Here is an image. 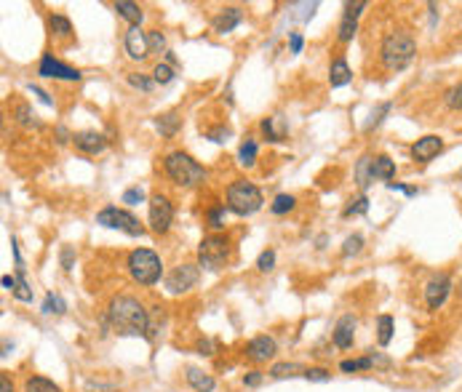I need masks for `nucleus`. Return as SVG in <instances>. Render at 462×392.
<instances>
[{
  "instance_id": "6ab92c4d",
  "label": "nucleus",
  "mask_w": 462,
  "mask_h": 392,
  "mask_svg": "<svg viewBox=\"0 0 462 392\" xmlns=\"http://www.w3.org/2000/svg\"><path fill=\"white\" fill-rule=\"evenodd\" d=\"M185 379H188V384L195 392H214L217 390V379H214L211 374H206L203 369H195V366H188V369H185Z\"/></svg>"
},
{
  "instance_id": "13d9d810",
  "label": "nucleus",
  "mask_w": 462,
  "mask_h": 392,
  "mask_svg": "<svg viewBox=\"0 0 462 392\" xmlns=\"http://www.w3.org/2000/svg\"><path fill=\"white\" fill-rule=\"evenodd\" d=\"M0 283H3V288H9V291L14 294V288H16V278H11V275H3V278H0Z\"/></svg>"
},
{
  "instance_id": "4c0bfd02",
  "label": "nucleus",
  "mask_w": 462,
  "mask_h": 392,
  "mask_svg": "<svg viewBox=\"0 0 462 392\" xmlns=\"http://www.w3.org/2000/svg\"><path fill=\"white\" fill-rule=\"evenodd\" d=\"M366 211H369V197L361 195V197H355V200H350L342 214H345V217H358V214H366Z\"/></svg>"
},
{
  "instance_id": "603ef678",
  "label": "nucleus",
  "mask_w": 462,
  "mask_h": 392,
  "mask_svg": "<svg viewBox=\"0 0 462 392\" xmlns=\"http://www.w3.org/2000/svg\"><path fill=\"white\" fill-rule=\"evenodd\" d=\"M289 45H291V54H302V45H305L302 35H299V33H289Z\"/></svg>"
},
{
  "instance_id": "864d4df0",
  "label": "nucleus",
  "mask_w": 462,
  "mask_h": 392,
  "mask_svg": "<svg viewBox=\"0 0 462 392\" xmlns=\"http://www.w3.org/2000/svg\"><path fill=\"white\" fill-rule=\"evenodd\" d=\"M206 136H209L211 142H225V139L230 136V129H214V131H209Z\"/></svg>"
},
{
  "instance_id": "1a4fd4ad",
  "label": "nucleus",
  "mask_w": 462,
  "mask_h": 392,
  "mask_svg": "<svg viewBox=\"0 0 462 392\" xmlns=\"http://www.w3.org/2000/svg\"><path fill=\"white\" fill-rule=\"evenodd\" d=\"M198 278H200L198 264H179V267H174L171 273L166 275L163 285L168 294H188L190 288H195Z\"/></svg>"
},
{
  "instance_id": "6e6552de",
  "label": "nucleus",
  "mask_w": 462,
  "mask_h": 392,
  "mask_svg": "<svg viewBox=\"0 0 462 392\" xmlns=\"http://www.w3.org/2000/svg\"><path fill=\"white\" fill-rule=\"evenodd\" d=\"M147 222H150L153 232L166 235V232L171 229V224H174V206H171V200H168L166 195H161V192H155V195L150 197V214H147Z\"/></svg>"
},
{
  "instance_id": "bb28decb",
  "label": "nucleus",
  "mask_w": 462,
  "mask_h": 392,
  "mask_svg": "<svg viewBox=\"0 0 462 392\" xmlns=\"http://www.w3.org/2000/svg\"><path fill=\"white\" fill-rule=\"evenodd\" d=\"M375 369V358L372 355H363V358H353V360H342L340 371L342 374H358V371H369Z\"/></svg>"
},
{
  "instance_id": "e433bc0d",
  "label": "nucleus",
  "mask_w": 462,
  "mask_h": 392,
  "mask_svg": "<svg viewBox=\"0 0 462 392\" xmlns=\"http://www.w3.org/2000/svg\"><path fill=\"white\" fill-rule=\"evenodd\" d=\"M275 123H278V118H264V120H262V126H259L267 142H281V139H284V131L275 129Z\"/></svg>"
},
{
  "instance_id": "3c124183",
  "label": "nucleus",
  "mask_w": 462,
  "mask_h": 392,
  "mask_svg": "<svg viewBox=\"0 0 462 392\" xmlns=\"http://www.w3.org/2000/svg\"><path fill=\"white\" fill-rule=\"evenodd\" d=\"M27 91H30V94H35V97L41 99V102H43L45 107H54V99L48 97V94H45L43 88H38V86H33V83H30V86H27Z\"/></svg>"
},
{
  "instance_id": "49530a36",
  "label": "nucleus",
  "mask_w": 462,
  "mask_h": 392,
  "mask_svg": "<svg viewBox=\"0 0 462 392\" xmlns=\"http://www.w3.org/2000/svg\"><path fill=\"white\" fill-rule=\"evenodd\" d=\"M308 381H329L331 374L326 369H318V366H313V369H305V374H302Z\"/></svg>"
},
{
  "instance_id": "cd10ccee",
  "label": "nucleus",
  "mask_w": 462,
  "mask_h": 392,
  "mask_svg": "<svg viewBox=\"0 0 462 392\" xmlns=\"http://www.w3.org/2000/svg\"><path fill=\"white\" fill-rule=\"evenodd\" d=\"M24 392H62V387L45 376H30L24 381Z\"/></svg>"
},
{
  "instance_id": "ea45409f",
  "label": "nucleus",
  "mask_w": 462,
  "mask_h": 392,
  "mask_svg": "<svg viewBox=\"0 0 462 392\" xmlns=\"http://www.w3.org/2000/svg\"><path fill=\"white\" fill-rule=\"evenodd\" d=\"M147 43H150V54H166V35L161 30L147 33Z\"/></svg>"
},
{
  "instance_id": "9d476101",
  "label": "nucleus",
  "mask_w": 462,
  "mask_h": 392,
  "mask_svg": "<svg viewBox=\"0 0 462 392\" xmlns=\"http://www.w3.org/2000/svg\"><path fill=\"white\" fill-rule=\"evenodd\" d=\"M451 294V278L446 273L441 275H433L428 281V285H425V302H428V310H441L444 307V302L449 299Z\"/></svg>"
},
{
  "instance_id": "f257e3e1",
  "label": "nucleus",
  "mask_w": 462,
  "mask_h": 392,
  "mask_svg": "<svg viewBox=\"0 0 462 392\" xmlns=\"http://www.w3.org/2000/svg\"><path fill=\"white\" fill-rule=\"evenodd\" d=\"M107 323L121 337H147L150 310L129 294L112 296L110 305H107Z\"/></svg>"
},
{
  "instance_id": "4d7b16f0",
  "label": "nucleus",
  "mask_w": 462,
  "mask_h": 392,
  "mask_svg": "<svg viewBox=\"0 0 462 392\" xmlns=\"http://www.w3.org/2000/svg\"><path fill=\"white\" fill-rule=\"evenodd\" d=\"M0 392H14V384L9 379V374H0Z\"/></svg>"
},
{
  "instance_id": "bf43d9fd",
  "label": "nucleus",
  "mask_w": 462,
  "mask_h": 392,
  "mask_svg": "<svg viewBox=\"0 0 462 392\" xmlns=\"http://www.w3.org/2000/svg\"><path fill=\"white\" fill-rule=\"evenodd\" d=\"M166 65H176V56L171 51H166Z\"/></svg>"
},
{
  "instance_id": "7c9ffc66",
  "label": "nucleus",
  "mask_w": 462,
  "mask_h": 392,
  "mask_svg": "<svg viewBox=\"0 0 462 392\" xmlns=\"http://www.w3.org/2000/svg\"><path fill=\"white\" fill-rule=\"evenodd\" d=\"M299 374H305V369L299 363H275L270 369L273 379H289V376H299Z\"/></svg>"
},
{
  "instance_id": "37998d69",
  "label": "nucleus",
  "mask_w": 462,
  "mask_h": 392,
  "mask_svg": "<svg viewBox=\"0 0 462 392\" xmlns=\"http://www.w3.org/2000/svg\"><path fill=\"white\" fill-rule=\"evenodd\" d=\"M273 267H275V251L273 249L262 251L259 259H257V270H259V273H270Z\"/></svg>"
},
{
  "instance_id": "412c9836",
  "label": "nucleus",
  "mask_w": 462,
  "mask_h": 392,
  "mask_svg": "<svg viewBox=\"0 0 462 392\" xmlns=\"http://www.w3.org/2000/svg\"><path fill=\"white\" fill-rule=\"evenodd\" d=\"M115 11H118V16H123L126 22L131 24V27H139L144 19V11L136 6V3H131V0H118V3H115Z\"/></svg>"
},
{
  "instance_id": "c85d7f7f",
  "label": "nucleus",
  "mask_w": 462,
  "mask_h": 392,
  "mask_svg": "<svg viewBox=\"0 0 462 392\" xmlns=\"http://www.w3.org/2000/svg\"><path fill=\"white\" fill-rule=\"evenodd\" d=\"M294 206H297V197L289 195V192H281V195L273 197L270 211H273L275 217H284V214H289V211H294Z\"/></svg>"
},
{
  "instance_id": "473e14b6",
  "label": "nucleus",
  "mask_w": 462,
  "mask_h": 392,
  "mask_svg": "<svg viewBox=\"0 0 462 392\" xmlns=\"http://www.w3.org/2000/svg\"><path fill=\"white\" fill-rule=\"evenodd\" d=\"M11 296L16 302H33V288L24 281V270H16V288H14Z\"/></svg>"
},
{
  "instance_id": "c9c22d12",
  "label": "nucleus",
  "mask_w": 462,
  "mask_h": 392,
  "mask_svg": "<svg viewBox=\"0 0 462 392\" xmlns=\"http://www.w3.org/2000/svg\"><path fill=\"white\" fill-rule=\"evenodd\" d=\"M153 80L155 83H161V86H168L171 80H174V70L171 65H166V62H158L153 70Z\"/></svg>"
},
{
  "instance_id": "b1692460",
  "label": "nucleus",
  "mask_w": 462,
  "mask_h": 392,
  "mask_svg": "<svg viewBox=\"0 0 462 392\" xmlns=\"http://www.w3.org/2000/svg\"><path fill=\"white\" fill-rule=\"evenodd\" d=\"M393 331H396V320H393V315L377 317V342H380V347H387V344L393 342Z\"/></svg>"
},
{
  "instance_id": "c03bdc74",
  "label": "nucleus",
  "mask_w": 462,
  "mask_h": 392,
  "mask_svg": "<svg viewBox=\"0 0 462 392\" xmlns=\"http://www.w3.org/2000/svg\"><path fill=\"white\" fill-rule=\"evenodd\" d=\"M121 200L126 203V206H139V203L144 200V190H142V187H131V190H126V192H123Z\"/></svg>"
},
{
  "instance_id": "2f4dec72",
  "label": "nucleus",
  "mask_w": 462,
  "mask_h": 392,
  "mask_svg": "<svg viewBox=\"0 0 462 392\" xmlns=\"http://www.w3.org/2000/svg\"><path fill=\"white\" fill-rule=\"evenodd\" d=\"M41 310H43V315H65L67 302L59 294H45V302Z\"/></svg>"
},
{
  "instance_id": "72a5a7b5",
  "label": "nucleus",
  "mask_w": 462,
  "mask_h": 392,
  "mask_svg": "<svg viewBox=\"0 0 462 392\" xmlns=\"http://www.w3.org/2000/svg\"><path fill=\"white\" fill-rule=\"evenodd\" d=\"M238 160H241V165H246V168H252V165L257 163V142H254V139H246V142L241 144Z\"/></svg>"
},
{
  "instance_id": "c756f323",
  "label": "nucleus",
  "mask_w": 462,
  "mask_h": 392,
  "mask_svg": "<svg viewBox=\"0 0 462 392\" xmlns=\"http://www.w3.org/2000/svg\"><path fill=\"white\" fill-rule=\"evenodd\" d=\"M48 27H51V33H56L59 38H70L72 35V24L67 19L65 13H51L48 16Z\"/></svg>"
},
{
  "instance_id": "aec40b11",
  "label": "nucleus",
  "mask_w": 462,
  "mask_h": 392,
  "mask_svg": "<svg viewBox=\"0 0 462 392\" xmlns=\"http://www.w3.org/2000/svg\"><path fill=\"white\" fill-rule=\"evenodd\" d=\"M353 80V70H350V65L345 62V56H337L334 62H331V67H329V83H331V88H342V86H348Z\"/></svg>"
},
{
  "instance_id": "4468645a",
  "label": "nucleus",
  "mask_w": 462,
  "mask_h": 392,
  "mask_svg": "<svg viewBox=\"0 0 462 392\" xmlns=\"http://www.w3.org/2000/svg\"><path fill=\"white\" fill-rule=\"evenodd\" d=\"M275 352H278V344L267 334H259V337L246 342V358L254 360V363H267V360L275 358Z\"/></svg>"
},
{
  "instance_id": "9b49d317",
  "label": "nucleus",
  "mask_w": 462,
  "mask_h": 392,
  "mask_svg": "<svg viewBox=\"0 0 462 392\" xmlns=\"http://www.w3.org/2000/svg\"><path fill=\"white\" fill-rule=\"evenodd\" d=\"M38 75L51 77V80H80V70L62 65L59 59H54V54H43L38 65Z\"/></svg>"
},
{
  "instance_id": "393cba45",
  "label": "nucleus",
  "mask_w": 462,
  "mask_h": 392,
  "mask_svg": "<svg viewBox=\"0 0 462 392\" xmlns=\"http://www.w3.org/2000/svg\"><path fill=\"white\" fill-rule=\"evenodd\" d=\"M372 163H375V158H372V155H363L361 160H358V165H355V182H358V187H361V190H366V187L375 182Z\"/></svg>"
},
{
  "instance_id": "423d86ee",
  "label": "nucleus",
  "mask_w": 462,
  "mask_h": 392,
  "mask_svg": "<svg viewBox=\"0 0 462 392\" xmlns=\"http://www.w3.org/2000/svg\"><path fill=\"white\" fill-rule=\"evenodd\" d=\"M230 256V238L227 235H220V232H214L209 238L200 240L198 246V267L203 270H220L222 264L227 261Z\"/></svg>"
},
{
  "instance_id": "a19ab883",
  "label": "nucleus",
  "mask_w": 462,
  "mask_h": 392,
  "mask_svg": "<svg viewBox=\"0 0 462 392\" xmlns=\"http://www.w3.org/2000/svg\"><path fill=\"white\" fill-rule=\"evenodd\" d=\"M361 249H363L361 235H350V238L345 240V246H342V256L350 259V256H355V254H361Z\"/></svg>"
},
{
  "instance_id": "5701e85b",
  "label": "nucleus",
  "mask_w": 462,
  "mask_h": 392,
  "mask_svg": "<svg viewBox=\"0 0 462 392\" xmlns=\"http://www.w3.org/2000/svg\"><path fill=\"white\" fill-rule=\"evenodd\" d=\"M155 129L163 139H171L176 131H179V115L176 112H166V115H158L155 118Z\"/></svg>"
},
{
  "instance_id": "0eeeda50",
  "label": "nucleus",
  "mask_w": 462,
  "mask_h": 392,
  "mask_svg": "<svg viewBox=\"0 0 462 392\" xmlns=\"http://www.w3.org/2000/svg\"><path fill=\"white\" fill-rule=\"evenodd\" d=\"M97 224L110 227V229H121V232H126L129 238H142L144 235V227L139 224V219L134 217L131 211L118 208V206L102 208L100 214H97Z\"/></svg>"
},
{
  "instance_id": "a878e982",
  "label": "nucleus",
  "mask_w": 462,
  "mask_h": 392,
  "mask_svg": "<svg viewBox=\"0 0 462 392\" xmlns=\"http://www.w3.org/2000/svg\"><path fill=\"white\" fill-rule=\"evenodd\" d=\"M14 120L19 126H24V129H41V120H38V115L33 112L30 104H16L14 107Z\"/></svg>"
},
{
  "instance_id": "de8ad7c7",
  "label": "nucleus",
  "mask_w": 462,
  "mask_h": 392,
  "mask_svg": "<svg viewBox=\"0 0 462 392\" xmlns=\"http://www.w3.org/2000/svg\"><path fill=\"white\" fill-rule=\"evenodd\" d=\"M446 104H449L451 109H462V83L460 86H454L449 94H446Z\"/></svg>"
},
{
  "instance_id": "f8f14e48",
  "label": "nucleus",
  "mask_w": 462,
  "mask_h": 392,
  "mask_svg": "<svg viewBox=\"0 0 462 392\" xmlns=\"http://www.w3.org/2000/svg\"><path fill=\"white\" fill-rule=\"evenodd\" d=\"M363 9H366V3H363V0L345 3V13H342L340 27H337V38H340V43H350L353 38H355V30H358V16H361Z\"/></svg>"
},
{
  "instance_id": "f3484780",
  "label": "nucleus",
  "mask_w": 462,
  "mask_h": 392,
  "mask_svg": "<svg viewBox=\"0 0 462 392\" xmlns=\"http://www.w3.org/2000/svg\"><path fill=\"white\" fill-rule=\"evenodd\" d=\"M444 150V139L436 136V134H428V136H422L414 142L412 147V158L417 160V163H430L433 158H439V153Z\"/></svg>"
},
{
  "instance_id": "dca6fc26",
  "label": "nucleus",
  "mask_w": 462,
  "mask_h": 392,
  "mask_svg": "<svg viewBox=\"0 0 462 392\" xmlns=\"http://www.w3.org/2000/svg\"><path fill=\"white\" fill-rule=\"evenodd\" d=\"M72 144L83 155H100L107 150V136L100 134V131H77L72 136Z\"/></svg>"
},
{
  "instance_id": "f03ea898",
  "label": "nucleus",
  "mask_w": 462,
  "mask_h": 392,
  "mask_svg": "<svg viewBox=\"0 0 462 392\" xmlns=\"http://www.w3.org/2000/svg\"><path fill=\"white\" fill-rule=\"evenodd\" d=\"M380 56H382L385 70L401 72V70H407V67L412 65V59L417 56V43H414V38L409 33L398 30V33H390L385 40H382Z\"/></svg>"
},
{
  "instance_id": "79ce46f5",
  "label": "nucleus",
  "mask_w": 462,
  "mask_h": 392,
  "mask_svg": "<svg viewBox=\"0 0 462 392\" xmlns=\"http://www.w3.org/2000/svg\"><path fill=\"white\" fill-rule=\"evenodd\" d=\"M225 219H227V208L225 206H217L209 211V227L211 229H222L225 227Z\"/></svg>"
},
{
  "instance_id": "2eb2a0df",
  "label": "nucleus",
  "mask_w": 462,
  "mask_h": 392,
  "mask_svg": "<svg viewBox=\"0 0 462 392\" xmlns=\"http://www.w3.org/2000/svg\"><path fill=\"white\" fill-rule=\"evenodd\" d=\"M123 45H126V54H129V59H134V62H144V59L150 56L147 33H142V27H129Z\"/></svg>"
},
{
  "instance_id": "4be33fe9",
  "label": "nucleus",
  "mask_w": 462,
  "mask_h": 392,
  "mask_svg": "<svg viewBox=\"0 0 462 392\" xmlns=\"http://www.w3.org/2000/svg\"><path fill=\"white\" fill-rule=\"evenodd\" d=\"M372 174H375V179L390 185V179L396 176V160H390L387 155H377L375 163H372Z\"/></svg>"
},
{
  "instance_id": "6e6d98bb",
  "label": "nucleus",
  "mask_w": 462,
  "mask_h": 392,
  "mask_svg": "<svg viewBox=\"0 0 462 392\" xmlns=\"http://www.w3.org/2000/svg\"><path fill=\"white\" fill-rule=\"evenodd\" d=\"M56 136H59V144H67V142H72L75 134H70L65 126H56Z\"/></svg>"
},
{
  "instance_id": "8fccbe9b",
  "label": "nucleus",
  "mask_w": 462,
  "mask_h": 392,
  "mask_svg": "<svg viewBox=\"0 0 462 392\" xmlns=\"http://www.w3.org/2000/svg\"><path fill=\"white\" fill-rule=\"evenodd\" d=\"M86 392H121L115 384H104V381H86Z\"/></svg>"
},
{
  "instance_id": "09e8293b",
  "label": "nucleus",
  "mask_w": 462,
  "mask_h": 392,
  "mask_svg": "<svg viewBox=\"0 0 462 392\" xmlns=\"http://www.w3.org/2000/svg\"><path fill=\"white\" fill-rule=\"evenodd\" d=\"M262 379H264L262 371H246V374H243V387H259Z\"/></svg>"
},
{
  "instance_id": "58836bf2",
  "label": "nucleus",
  "mask_w": 462,
  "mask_h": 392,
  "mask_svg": "<svg viewBox=\"0 0 462 392\" xmlns=\"http://www.w3.org/2000/svg\"><path fill=\"white\" fill-rule=\"evenodd\" d=\"M153 77L150 75H142V72H131L129 75V86H134V88H139V91H144V94H150L153 91Z\"/></svg>"
},
{
  "instance_id": "5fc2aeb1",
  "label": "nucleus",
  "mask_w": 462,
  "mask_h": 392,
  "mask_svg": "<svg viewBox=\"0 0 462 392\" xmlns=\"http://www.w3.org/2000/svg\"><path fill=\"white\" fill-rule=\"evenodd\" d=\"M198 352H200V355H214V342H211V339H200Z\"/></svg>"
},
{
  "instance_id": "a211bd4d",
  "label": "nucleus",
  "mask_w": 462,
  "mask_h": 392,
  "mask_svg": "<svg viewBox=\"0 0 462 392\" xmlns=\"http://www.w3.org/2000/svg\"><path fill=\"white\" fill-rule=\"evenodd\" d=\"M241 22H243L241 9L230 6V9H225V11H220L217 16H214L211 27H214V33H217V35H227V33H232V30H235Z\"/></svg>"
},
{
  "instance_id": "39448f33",
  "label": "nucleus",
  "mask_w": 462,
  "mask_h": 392,
  "mask_svg": "<svg viewBox=\"0 0 462 392\" xmlns=\"http://www.w3.org/2000/svg\"><path fill=\"white\" fill-rule=\"evenodd\" d=\"M264 206V197L259 192V187H254L252 182H232L227 187V211H232L235 217H252Z\"/></svg>"
},
{
  "instance_id": "a18cd8bd",
  "label": "nucleus",
  "mask_w": 462,
  "mask_h": 392,
  "mask_svg": "<svg viewBox=\"0 0 462 392\" xmlns=\"http://www.w3.org/2000/svg\"><path fill=\"white\" fill-rule=\"evenodd\" d=\"M59 261H62V267H65L67 273H72V267H75V249L72 246H62Z\"/></svg>"
},
{
  "instance_id": "ddd939ff",
  "label": "nucleus",
  "mask_w": 462,
  "mask_h": 392,
  "mask_svg": "<svg viewBox=\"0 0 462 392\" xmlns=\"http://www.w3.org/2000/svg\"><path fill=\"white\" fill-rule=\"evenodd\" d=\"M355 328H358V317L348 312L342 315L337 323H334V331H331V342L337 349H350L353 342H355Z\"/></svg>"
},
{
  "instance_id": "7ed1b4c3",
  "label": "nucleus",
  "mask_w": 462,
  "mask_h": 392,
  "mask_svg": "<svg viewBox=\"0 0 462 392\" xmlns=\"http://www.w3.org/2000/svg\"><path fill=\"white\" fill-rule=\"evenodd\" d=\"M163 168L168 179L179 187H198L203 179H206V168L200 163H195L188 153H182V150H174V153L166 155L163 160Z\"/></svg>"
},
{
  "instance_id": "f704fd0d",
  "label": "nucleus",
  "mask_w": 462,
  "mask_h": 392,
  "mask_svg": "<svg viewBox=\"0 0 462 392\" xmlns=\"http://www.w3.org/2000/svg\"><path fill=\"white\" fill-rule=\"evenodd\" d=\"M393 109V104L390 102H382V104H377V109H372V115H369V120H366V131L377 129L382 120H385V115Z\"/></svg>"
},
{
  "instance_id": "20e7f679",
  "label": "nucleus",
  "mask_w": 462,
  "mask_h": 392,
  "mask_svg": "<svg viewBox=\"0 0 462 392\" xmlns=\"http://www.w3.org/2000/svg\"><path fill=\"white\" fill-rule=\"evenodd\" d=\"M129 275L139 285H155L163 275V261L150 249H134L129 254Z\"/></svg>"
}]
</instances>
